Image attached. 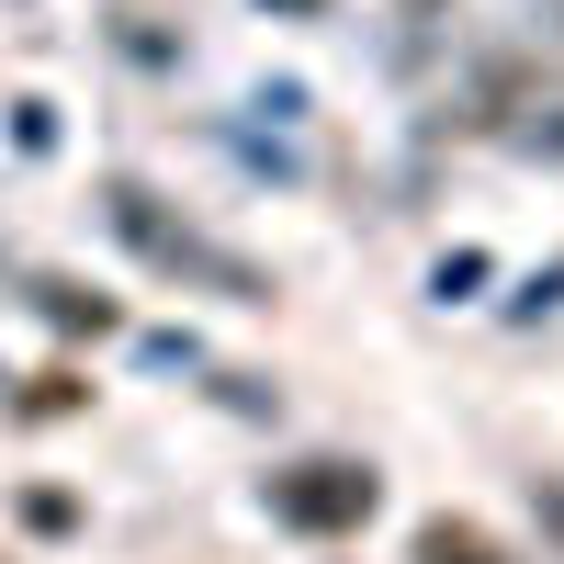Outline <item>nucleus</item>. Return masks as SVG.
<instances>
[{
  "label": "nucleus",
  "mask_w": 564,
  "mask_h": 564,
  "mask_svg": "<svg viewBox=\"0 0 564 564\" xmlns=\"http://www.w3.org/2000/svg\"><path fill=\"white\" fill-rule=\"evenodd\" d=\"M417 564H497V553H486V531H452V520H430V531H417Z\"/></svg>",
  "instance_id": "f03ea898"
},
{
  "label": "nucleus",
  "mask_w": 564,
  "mask_h": 564,
  "mask_svg": "<svg viewBox=\"0 0 564 564\" xmlns=\"http://www.w3.org/2000/svg\"><path fill=\"white\" fill-rule=\"evenodd\" d=\"M282 12H316V0H282Z\"/></svg>",
  "instance_id": "7ed1b4c3"
},
{
  "label": "nucleus",
  "mask_w": 564,
  "mask_h": 564,
  "mask_svg": "<svg viewBox=\"0 0 564 564\" xmlns=\"http://www.w3.org/2000/svg\"><path fill=\"white\" fill-rule=\"evenodd\" d=\"M271 508H282L294 531H339V520H361V508H372V475H361V463H305V475L271 486Z\"/></svg>",
  "instance_id": "f257e3e1"
}]
</instances>
